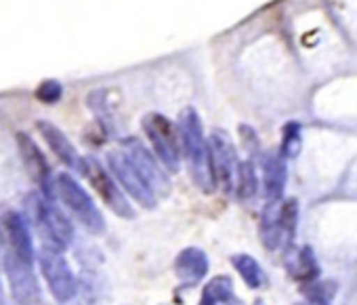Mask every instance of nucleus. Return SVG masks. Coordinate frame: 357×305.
Here are the masks:
<instances>
[{
	"label": "nucleus",
	"instance_id": "obj_12",
	"mask_svg": "<svg viewBox=\"0 0 357 305\" xmlns=\"http://www.w3.org/2000/svg\"><path fill=\"white\" fill-rule=\"evenodd\" d=\"M36 128H38V133L43 135V139L47 141L49 149L53 151V154H55L66 167H70V169H74V171H80L82 158H84V156L78 154V149L74 147V143L68 139V135H66L57 124H53V122H49V120H38V122H36Z\"/></svg>",
	"mask_w": 357,
	"mask_h": 305
},
{
	"label": "nucleus",
	"instance_id": "obj_17",
	"mask_svg": "<svg viewBox=\"0 0 357 305\" xmlns=\"http://www.w3.org/2000/svg\"><path fill=\"white\" fill-rule=\"evenodd\" d=\"M200 305H244L242 299L234 290V282L229 276H215L202 292Z\"/></svg>",
	"mask_w": 357,
	"mask_h": 305
},
{
	"label": "nucleus",
	"instance_id": "obj_1",
	"mask_svg": "<svg viewBox=\"0 0 357 305\" xmlns=\"http://www.w3.org/2000/svg\"><path fill=\"white\" fill-rule=\"evenodd\" d=\"M178 135H181L183 154L190 163V175L198 190L211 194L217 188L213 158H211V145L204 139V128L200 114L194 107H185L178 116Z\"/></svg>",
	"mask_w": 357,
	"mask_h": 305
},
{
	"label": "nucleus",
	"instance_id": "obj_13",
	"mask_svg": "<svg viewBox=\"0 0 357 305\" xmlns=\"http://www.w3.org/2000/svg\"><path fill=\"white\" fill-rule=\"evenodd\" d=\"M5 230H7V236H9V251L15 253L26 263H34L36 251H34L28 219L22 213L11 211V213L5 215Z\"/></svg>",
	"mask_w": 357,
	"mask_h": 305
},
{
	"label": "nucleus",
	"instance_id": "obj_18",
	"mask_svg": "<svg viewBox=\"0 0 357 305\" xmlns=\"http://www.w3.org/2000/svg\"><path fill=\"white\" fill-rule=\"evenodd\" d=\"M231 263H234V267L238 269V274L242 276V280H244V284L248 288H263L267 284L265 271H263L261 263L255 257H250L246 253H240V255L231 257Z\"/></svg>",
	"mask_w": 357,
	"mask_h": 305
},
{
	"label": "nucleus",
	"instance_id": "obj_20",
	"mask_svg": "<svg viewBox=\"0 0 357 305\" xmlns=\"http://www.w3.org/2000/svg\"><path fill=\"white\" fill-rule=\"evenodd\" d=\"M292 274L303 278L305 282H311L313 278L319 276V265H317V259L313 255V248L311 246H303L296 255V261L292 265Z\"/></svg>",
	"mask_w": 357,
	"mask_h": 305
},
{
	"label": "nucleus",
	"instance_id": "obj_7",
	"mask_svg": "<svg viewBox=\"0 0 357 305\" xmlns=\"http://www.w3.org/2000/svg\"><path fill=\"white\" fill-rule=\"evenodd\" d=\"M107 167L112 171V175L116 177V181L120 184V188L132 198L137 200L143 209H153L158 202L155 192L147 186V181L141 177V173L137 171V167L130 163V158L124 154V149L118 151H109L107 154Z\"/></svg>",
	"mask_w": 357,
	"mask_h": 305
},
{
	"label": "nucleus",
	"instance_id": "obj_6",
	"mask_svg": "<svg viewBox=\"0 0 357 305\" xmlns=\"http://www.w3.org/2000/svg\"><path fill=\"white\" fill-rule=\"evenodd\" d=\"M80 173L89 179V184L95 188V192L99 194V198L105 202V207L112 213H116L122 219H132L135 217V209L130 207L124 192L120 190V184L116 181V177L97 158L84 156Z\"/></svg>",
	"mask_w": 357,
	"mask_h": 305
},
{
	"label": "nucleus",
	"instance_id": "obj_11",
	"mask_svg": "<svg viewBox=\"0 0 357 305\" xmlns=\"http://www.w3.org/2000/svg\"><path fill=\"white\" fill-rule=\"evenodd\" d=\"M17 149H20L22 163L26 167V173L38 186V192H43L47 198H53V192H55L53 173L38 143L28 133H17Z\"/></svg>",
	"mask_w": 357,
	"mask_h": 305
},
{
	"label": "nucleus",
	"instance_id": "obj_8",
	"mask_svg": "<svg viewBox=\"0 0 357 305\" xmlns=\"http://www.w3.org/2000/svg\"><path fill=\"white\" fill-rule=\"evenodd\" d=\"M208 145H211V158H213L217 186L225 194L236 192V177H238L240 161H238V151H236L231 137L225 131L215 128L208 137Z\"/></svg>",
	"mask_w": 357,
	"mask_h": 305
},
{
	"label": "nucleus",
	"instance_id": "obj_25",
	"mask_svg": "<svg viewBox=\"0 0 357 305\" xmlns=\"http://www.w3.org/2000/svg\"><path fill=\"white\" fill-rule=\"evenodd\" d=\"M240 137H242L244 147L248 149V154H259V137H257L255 128L240 124Z\"/></svg>",
	"mask_w": 357,
	"mask_h": 305
},
{
	"label": "nucleus",
	"instance_id": "obj_5",
	"mask_svg": "<svg viewBox=\"0 0 357 305\" xmlns=\"http://www.w3.org/2000/svg\"><path fill=\"white\" fill-rule=\"evenodd\" d=\"M38 263H40V271L47 280L51 295L63 305L74 301L78 292V280L68 259L63 257V251L53 244L43 242V248L38 253Z\"/></svg>",
	"mask_w": 357,
	"mask_h": 305
},
{
	"label": "nucleus",
	"instance_id": "obj_3",
	"mask_svg": "<svg viewBox=\"0 0 357 305\" xmlns=\"http://www.w3.org/2000/svg\"><path fill=\"white\" fill-rule=\"evenodd\" d=\"M143 131L151 143L153 154L160 158L166 171L176 173L178 167H181V149H183L178 126H174L166 116L151 112L143 116Z\"/></svg>",
	"mask_w": 357,
	"mask_h": 305
},
{
	"label": "nucleus",
	"instance_id": "obj_24",
	"mask_svg": "<svg viewBox=\"0 0 357 305\" xmlns=\"http://www.w3.org/2000/svg\"><path fill=\"white\" fill-rule=\"evenodd\" d=\"M61 95H63V87L57 80H45L36 89V97L43 103H49V105H55L61 99Z\"/></svg>",
	"mask_w": 357,
	"mask_h": 305
},
{
	"label": "nucleus",
	"instance_id": "obj_2",
	"mask_svg": "<svg viewBox=\"0 0 357 305\" xmlns=\"http://www.w3.org/2000/svg\"><path fill=\"white\" fill-rule=\"evenodd\" d=\"M28 217L38 228L43 242L53 244L61 251H66L74 240V225L66 217V213L53 202V198H47L43 192H32L26 198Z\"/></svg>",
	"mask_w": 357,
	"mask_h": 305
},
{
	"label": "nucleus",
	"instance_id": "obj_14",
	"mask_svg": "<svg viewBox=\"0 0 357 305\" xmlns=\"http://www.w3.org/2000/svg\"><path fill=\"white\" fill-rule=\"evenodd\" d=\"M174 274L185 286H196L208 274V257L198 246H188L174 259Z\"/></svg>",
	"mask_w": 357,
	"mask_h": 305
},
{
	"label": "nucleus",
	"instance_id": "obj_27",
	"mask_svg": "<svg viewBox=\"0 0 357 305\" xmlns=\"http://www.w3.org/2000/svg\"><path fill=\"white\" fill-rule=\"evenodd\" d=\"M296 305H321V303H315V301H309V299H307V301H303V303H296Z\"/></svg>",
	"mask_w": 357,
	"mask_h": 305
},
{
	"label": "nucleus",
	"instance_id": "obj_4",
	"mask_svg": "<svg viewBox=\"0 0 357 305\" xmlns=\"http://www.w3.org/2000/svg\"><path fill=\"white\" fill-rule=\"evenodd\" d=\"M55 192L61 198V202L70 209V213L95 236L105 232V219L101 211L97 209L95 200L89 196V192L70 175L61 173L55 179Z\"/></svg>",
	"mask_w": 357,
	"mask_h": 305
},
{
	"label": "nucleus",
	"instance_id": "obj_9",
	"mask_svg": "<svg viewBox=\"0 0 357 305\" xmlns=\"http://www.w3.org/2000/svg\"><path fill=\"white\" fill-rule=\"evenodd\" d=\"M122 149H124V154L130 158V163L137 167L141 177L147 181V186L155 192V196H166L170 192V181H168L166 171L160 167V158L153 156L137 137L124 139Z\"/></svg>",
	"mask_w": 357,
	"mask_h": 305
},
{
	"label": "nucleus",
	"instance_id": "obj_26",
	"mask_svg": "<svg viewBox=\"0 0 357 305\" xmlns=\"http://www.w3.org/2000/svg\"><path fill=\"white\" fill-rule=\"evenodd\" d=\"M3 257H5L3 255V234H0V263H3Z\"/></svg>",
	"mask_w": 357,
	"mask_h": 305
},
{
	"label": "nucleus",
	"instance_id": "obj_19",
	"mask_svg": "<svg viewBox=\"0 0 357 305\" xmlns=\"http://www.w3.org/2000/svg\"><path fill=\"white\" fill-rule=\"evenodd\" d=\"M259 194V177L252 161H240L238 177H236V196L240 200H252Z\"/></svg>",
	"mask_w": 357,
	"mask_h": 305
},
{
	"label": "nucleus",
	"instance_id": "obj_21",
	"mask_svg": "<svg viewBox=\"0 0 357 305\" xmlns=\"http://www.w3.org/2000/svg\"><path fill=\"white\" fill-rule=\"evenodd\" d=\"M301 124L298 122H288L284 126V135H282V147H280V154L288 161V158H296L298 151H301Z\"/></svg>",
	"mask_w": 357,
	"mask_h": 305
},
{
	"label": "nucleus",
	"instance_id": "obj_22",
	"mask_svg": "<svg viewBox=\"0 0 357 305\" xmlns=\"http://www.w3.org/2000/svg\"><path fill=\"white\" fill-rule=\"evenodd\" d=\"M280 219H282L286 240L292 242L294 234H296V225H298V202H296V198H288L286 202L280 204Z\"/></svg>",
	"mask_w": 357,
	"mask_h": 305
},
{
	"label": "nucleus",
	"instance_id": "obj_15",
	"mask_svg": "<svg viewBox=\"0 0 357 305\" xmlns=\"http://www.w3.org/2000/svg\"><path fill=\"white\" fill-rule=\"evenodd\" d=\"M261 169H263V186H265L267 200H280L284 196V188L288 181L286 158L280 151H265L261 156Z\"/></svg>",
	"mask_w": 357,
	"mask_h": 305
},
{
	"label": "nucleus",
	"instance_id": "obj_16",
	"mask_svg": "<svg viewBox=\"0 0 357 305\" xmlns=\"http://www.w3.org/2000/svg\"><path fill=\"white\" fill-rule=\"evenodd\" d=\"M259 234H261V242H263V246L267 251H275L282 244V240H286L282 219H280L278 200H269L267 207L263 209L261 223H259Z\"/></svg>",
	"mask_w": 357,
	"mask_h": 305
},
{
	"label": "nucleus",
	"instance_id": "obj_23",
	"mask_svg": "<svg viewBox=\"0 0 357 305\" xmlns=\"http://www.w3.org/2000/svg\"><path fill=\"white\" fill-rule=\"evenodd\" d=\"M309 301H315V303H321V305H328V301L334 297L336 292V284L334 282H305V286L301 288Z\"/></svg>",
	"mask_w": 357,
	"mask_h": 305
},
{
	"label": "nucleus",
	"instance_id": "obj_10",
	"mask_svg": "<svg viewBox=\"0 0 357 305\" xmlns=\"http://www.w3.org/2000/svg\"><path fill=\"white\" fill-rule=\"evenodd\" d=\"M3 265L11 284L13 299L20 305H43V295H40V284L34 276L32 263H26L20 259L15 253H7L3 257Z\"/></svg>",
	"mask_w": 357,
	"mask_h": 305
}]
</instances>
